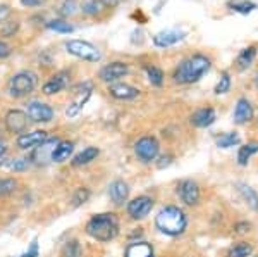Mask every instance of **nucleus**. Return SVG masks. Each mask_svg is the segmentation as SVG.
Listing matches in <instances>:
<instances>
[{
    "label": "nucleus",
    "mask_w": 258,
    "mask_h": 257,
    "mask_svg": "<svg viewBox=\"0 0 258 257\" xmlns=\"http://www.w3.org/2000/svg\"><path fill=\"white\" fill-rule=\"evenodd\" d=\"M210 66L212 62L209 57L203 56V54H195V56H189L188 59H184L177 66L172 74V80L179 85L197 83L210 71Z\"/></svg>",
    "instance_id": "f257e3e1"
},
{
    "label": "nucleus",
    "mask_w": 258,
    "mask_h": 257,
    "mask_svg": "<svg viewBox=\"0 0 258 257\" xmlns=\"http://www.w3.org/2000/svg\"><path fill=\"white\" fill-rule=\"evenodd\" d=\"M155 226L160 233L167 235V237H179L184 233L186 226H188V218L181 207L165 205L155 216Z\"/></svg>",
    "instance_id": "f03ea898"
},
{
    "label": "nucleus",
    "mask_w": 258,
    "mask_h": 257,
    "mask_svg": "<svg viewBox=\"0 0 258 257\" xmlns=\"http://www.w3.org/2000/svg\"><path fill=\"white\" fill-rule=\"evenodd\" d=\"M86 233L91 238L98 240V242H110V240H114L119 233V221L115 218V214L112 213L95 214L86 223Z\"/></svg>",
    "instance_id": "7ed1b4c3"
},
{
    "label": "nucleus",
    "mask_w": 258,
    "mask_h": 257,
    "mask_svg": "<svg viewBox=\"0 0 258 257\" xmlns=\"http://www.w3.org/2000/svg\"><path fill=\"white\" fill-rule=\"evenodd\" d=\"M38 85V76L33 71H19L7 83V92L14 98H23L30 95Z\"/></svg>",
    "instance_id": "20e7f679"
},
{
    "label": "nucleus",
    "mask_w": 258,
    "mask_h": 257,
    "mask_svg": "<svg viewBox=\"0 0 258 257\" xmlns=\"http://www.w3.org/2000/svg\"><path fill=\"white\" fill-rule=\"evenodd\" d=\"M66 50H68L71 56L78 57V59H83V61H88V62H98L102 59V52H100L93 43L85 41V40L66 41Z\"/></svg>",
    "instance_id": "39448f33"
},
{
    "label": "nucleus",
    "mask_w": 258,
    "mask_h": 257,
    "mask_svg": "<svg viewBox=\"0 0 258 257\" xmlns=\"http://www.w3.org/2000/svg\"><path fill=\"white\" fill-rule=\"evenodd\" d=\"M159 148H160V145L157 142V138H153V136H143V138H140L138 142L135 143L136 156H138V159L143 161V163H152V161H155V157L159 156Z\"/></svg>",
    "instance_id": "423d86ee"
},
{
    "label": "nucleus",
    "mask_w": 258,
    "mask_h": 257,
    "mask_svg": "<svg viewBox=\"0 0 258 257\" xmlns=\"http://www.w3.org/2000/svg\"><path fill=\"white\" fill-rule=\"evenodd\" d=\"M26 114L33 123H50L53 119V116H55L53 109L48 106V104L38 102V100H33L28 104Z\"/></svg>",
    "instance_id": "0eeeda50"
},
{
    "label": "nucleus",
    "mask_w": 258,
    "mask_h": 257,
    "mask_svg": "<svg viewBox=\"0 0 258 257\" xmlns=\"http://www.w3.org/2000/svg\"><path fill=\"white\" fill-rule=\"evenodd\" d=\"M127 73H129V66L126 62L115 61V62H110V64L103 66V68L100 69L98 76H100V80L105 83H115V81H119L120 78L126 76Z\"/></svg>",
    "instance_id": "6e6552de"
},
{
    "label": "nucleus",
    "mask_w": 258,
    "mask_h": 257,
    "mask_svg": "<svg viewBox=\"0 0 258 257\" xmlns=\"http://www.w3.org/2000/svg\"><path fill=\"white\" fill-rule=\"evenodd\" d=\"M91 88H93L91 83H83V85L78 86L76 98H74V100L69 104L68 109H66V116H68V118H74V116H78L81 113V109L85 107V104L88 102V98L91 95Z\"/></svg>",
    "instance_id": "1a4fd4ad"
},
{
    "label": "nucleus",
    "mask_w": 258,
    "mask_h": 257,
    "mask_svg": "<svg viewBox=\"0 0 258 257\" xmlns=\"http://www.w3.org/2000/svg\"><path fill=\"white\" fill-rule=\"evenodd\" d=\"M6 128L9 133L21 135L28 128V114L21 109H12L6 114Z\"/></svg>",
    "instance_id": "9d476101"
},
{
    "label": "nucleus",
    "mask_w": 258,
    "mask_h": 257,
    "mask_svg": "<svg viewBox=\"0 0 258 257\" xmlns=\"http://www.w3.org/2000/svg\"><path fill=\"white\" fill-rule=\"evenodd\" d=\"M186 36V31L184 30H179V28H170V30H164V31H159L155 36H153V43L160 48H167V47H172V45L179 43L182 41Z\"/></svg>",
    "instance_id": "9b49d317"
},
{
    "label": "nucleus",
    "mask_w": 258,
    "mask_h": 257,
    "mask_svg": "<svg viewBox=\"0 0 258 257\" xmlns=\"http://www.w3.org/2000/svg\"><path fill=\"white\" fill-rule=\"evenodd\" d=\"M152 207H153V198H150L147 195H140L133 198L127 204V214L133 219H143L150 214Z\"/></svg>",
    "instance_id": "f8f14e48"
},
{
    "label": "nucleus",
    "mask_w": 258,
    "mask_h": 257,
    "mask_svg": "<svg viewBox=\"0 0 258 257\" xmlns=\"http://www.w3.org/2000/svg\"><path fill=\"white\" fill-rule=\"evenodd\" d=\"M177 195L186 205L193 207L200 202V188L193 180H184L177 185Z\"/></svg>",
    "instance_id": "ddd939ff"
},
{
    "label": "nucleus",
    "mask_w": 258,
    "mask_h": 257,
    "mask_svg": "<svg viewBox=\"0 0 258 257\" xmlns=\"http://www.w3.org/2000/svg\"><path fill=\"white\" fill-rule=\"evenodd\" d=\"M48 140V133L43 130H36V131H30V133H21L16 140L18 147L21 150H30V148H36L38 145Z\"/></svg>",
    "instance_id": "4468645a"
},
{
    "label": "nucleus",
    "mask_w": 258,
    "mask_h": 257,
    "mask_svg": "<svg viewBox=\"0 0 258 257\" xmlns=\"http://www.w3.org/2000/svg\"><path fill=\"white\" fill-rule=\"evenodd\" d=\"M109 93L117 100H133L140 95V90L127 83H114L109 86Z\"/></svg>",
    "instance_id": "2eb2a0df"
},
{
    "label": "nucleus",
    "mask_w": 258,
    "mask_h": 257,
    "mask_svg": "<svg viewBox=\"0 0 258 257\" xmlns=\"http://www.w3.org/2000/svg\"><path fill=\"white\" fill-rule=\"evenodd\" d=\"M69 83V73L68 71H60L55 73L50 80L43 85V93L45 95H55L62 92V90L68 86Z\"/></svg>",
    "instance_id": "dca6fc26"
},
{
    "label": "nucleus",
    "mask_w": 258,
    "mask_h": 257,
    "mask_svg": "<svg viewBox=\"0 0 258 257\" xmlns=\"http://www.w3.org/2000/svg\"><path fill=\"white\" fill-rule=\"evenodd\" d=\"M59 142H60V140H57V138H48L47 142H43V143L38 145V147L35 148V152H33L30 161H33V163H36V164L45 163L47 159L52 161V152H53V148L57 147V143H59Z\"/></svg>",
    "instance_id": "f3484780"
},
{
    "label": "nucleus",
    "mask_w": 258,
    "mask_h": 257,
    "mask_svg": "<svg viewBox=\"0 0 258 257\" xmlns=\"http://www.w3.org/2000/svg\"><path fill=\"white\" fill-rule=\"evenodd\" d=\"M234 123L236 124H244L248 121L253 119V106L248 98H239L236 102V107H234Z\"/></svg>",
    "instance_id": "a211bd4d"
},
{
    "label": "nucleus",
    "mask_w": 258,
    "mask_h": 257,
    "mask_svg": "<svg viewBox=\"0 0 258 257\" xmlns=\"http://www.w3.org/2000/svg\"><path fill=\"white\" fill-rule=\"evenodd\" d=\"M109 197L115 205H122L129 197V185L126 181L117 180L109 186Z\"/></svg>",
    "instance_id": "6ab92c4d"
},
{
    "label": "nucleus",
    "mask_w": 258,
    "mask_h": 257,
    "mask_svg": "<svg viewBox=\"0 0 258 257\" xmlns=\"http://www.w3.org/2000/svg\"><path fill=\"white\" fill-rule=\"evenodd\" d=\"M215 119H217L215 111L212 107H203V109H198L197 113H193V116H191V124H195L197 128H207L210 124H214Z\"/></svg>",
    "instance_id": "aec40b11"
},
{
    "label": "nucleus",
    "mask_w": 258,
    "mask_h": 257,
    "mask_svg": "<svg viewBox=\"0 0 258 257\" xmlns=\"http://www.w3.org/2000/svg\"><path fill=\"white\" fill-rule=\"evenodd\" d=\"M124 257H153V248L147 242H133L127 245Z\"/></svg>",
    "instance_id": "412c9836"
},
{
    "label": "nucleus",
    "mask_w": 258,
    "mask_h": 257,
    "mask_svg": "<svg viewBox=\"0 0 258 257\" xmlns=\"http://www.w3.org/2000/svg\"><path fill=\"white\" fill-rule=\"evenodd\" d=\"M73 150H74L73 142H68V140H66V142H59L52 152V161L53 163H64V161L69 159V156L73 154Z\"/></svg>",
    "instance_id": "4be33fe9"
},
{
    "label": "nucleus",
    "mask_w": 258,
    "mask_h": 257,
    "mask_svg": "<svg viewBox=\"0 0 258 257\" xmlns=\"http://www.w3.org/2000/svg\"><path fill=\"white\" fill-rule=\"evenodd\" d=\"M255 57H256V48L255 47L243 48V50L239 52L238 59H236V66H238V69H241V71H244V69H248L249 66L253 64Z\"/></svg>",
    "instance_id": "5701e85b"
},
{
    "label": "nucleus",
    "mask_w": 258,
    "mask_h": 257,
    "mask_svg": "<svg viewBox=\"0 0 258 257\" xmlns=\"http://www.w3.org/2000/svg\"><path fill=\"white\" fill-rule=\"evenodd\" d=\"M238 192L241 193L243 200L246 202L253 211H258V193L251 188V186H248L244 183H238Z\"/></svg>",
    "instance_id": "b1692460"
},
{
    "label": "nucleus",
    "mask_w": 258,
    "mask_h": 257,
    "mask_svg": "<svg viewBox=\"0 0 258 257\" xmlns=\"http://www.w3.org/2000/svg\"><path fill=\"white\" fill-rule=\"evenodd\" d=\"M100 154V150L97 147H86L85 150L80 152L76 157L73 159V166H86V164H90L91 161H95L98 157Z\"/></svg>",
    "instance_id": "393cba45"
},
{
    "label": "nucleus",
    "mask_w": 258,
    "mask_h": 257,
    "mask_svg": "<svg viewBox=\"0 0 258 257\" xmlns=\"http://www.w3.org/2000/svg\"><path fill=\"white\" fill-rule=\"evenodd\" d=\"M256 152H258V142H248L246 145H243V147L239 148V152H238L239 166H246L248 161L251 159V156L256 154Z\"/></svg>",
    "instance_id": "a878e982"
},
{
    "label": "nucleus",
    "mask_w": 258,
    "mask_h": 257,
    "mask_svg": "<svg viewBox=\"0 0 258 257\" xmlns=\"http://www.w3.org/2000/svg\"><path fill=\"white\" fill-rule=\"evenodd\" d=\"M227 7L234 12H239V14H249L251 11L256 9V6L249 0H234V2H229Z\"/></svg>",
    "instance_id": "bb28decb"
},
{
    "label": "nucleus",
    "mask_w": 258,
    "mask_h": 257,
    "mask_svg": "<svg viewBox=\"0 0 258 257\" xmlns=\"http://www.w3.org/2000/svg\"><path fill=\"white\" fill-rule=\"evenodd\" d=\"M251 252H253L251 243L239 242V243H236L234 247L229 248L227 257H248V255H251Z\"/></svg>",
    "instance_id": "cd10ccee"
},
{
    "label": "nucleus",
    "mask_w": 258,
    "mask_h": 257,
    "mask_svg": "<svg viewBox=\"0 0 258 257\" xmlns=\"http://www.w3.org/2000/svg\"><path fill=\"white\" fill-rule=\"evenodd\" d=\"M145 71H147L148 81L152 85L162 86V83H164V73H162L160 68H157V66H145Z\"/></svg>",
    "instance_id": "c85d7f7f"
},
{
    "label": "nucleus",
    "mask_w": 258,
    "mask_h": 257,
    "mask_svg": "<svg viewBox=\"0 0 258 257\" xmlns=\"http://www.w3.org/2000/svg\"><path fill=\"white\" fill-rule=\"evenodd\" d=\"M238 143H239V135L236 133V131H232V133H224L217 138L219 148H229V147H234V145H238Z\"/></svg>",
    "instance_id": "c756f323"
},
{
    "label": "nucleus",
    "mask_w": 258,
    "mask_h": 257,
    "mask_svg": "<svg viewBox=\"0 0 258 257\" xmlns=\"http://www.w3.org/2000/svg\"><path fill=\"white\" fill-rule=\"evenodd\" d=\"M18 181L14 178H0V197H7L16 192Z\"/></svg>",
    "instance_id": "7c9ffc66"
},
{
    "label": "nucleus",
    "mask_w": 258,
    "mask_h": 257,
    "mask_svg": "<svg viewBox=\"0 0 258 257\" xmlns=\"http://www.w3.org/2000/svg\"><path fill=\"white\" fill-rule=\"evenodd\" d=\"M90 195H91V192L86 186L76 188V192H74V195H73V207H80L83 204H86V202L90 200Z\"/></svg>",
    "instance_id": "2f4dec72"
},
{
    "label": "nucleus",
    "mask_w": 258,
    "mask_h": 257,
    "mask_svg": "<svg viewBox=\"0 0 258 257\" xmlns=\"http://www.w3.org/2000/svg\"><path fill=\"white\" fill-rule=\"evenodd\" d=\"M103 9H105V6L100 0H88V2L83 4V12L86 16H98Z\"/></svg>",
    "instance_id": "473e14b6"
},
{
    "label": "nucleus",
    "mask_w": 258,
    "mask_h": 257,
    "mask_svg": "<svg viewBox=\"0 0 258 257\" xmlns=\"http://www.w3.org/2000/svg\"><path fill=\"white\" fill-rule=\"evenodd\" d=\"M64 257H83V250L78 240H69L64 247Z\"/></svg>",
    "instance_id": "72a5a7b5"
},
{
    "label": "nucleus",
    "mask_w": 258,
    "mask_h": 257,
    "mask_svg": "<svg viewBox=\"0 0 258 257\" xmlns=\"http://www.w3.org/2000/svg\"><path fill=\"white\" fill-rule=\"evenodd\" d=\"M47 26L50 28V30H53V31H57V33H73V31H74V26H73V24L66 23V21H62V19H53V21H50Z\"/></svg>",
    "instance_id": "f704fd0d"
},
{
    "label": "nucleus",
    "mask_w": 258,
    "mask_h": 257,
    "mask_svg": "<svg viewBox=\"0 0 258 257\" xmlns=\"http://www.w3.org/2000/svg\"><path fill=\"white\" fill-rule=\"evenodd\" d=\"M229 88H231V76H229V73H222V76H220L219 83L215 85L214 92L217 95H222V93H227Z\"/></svg>",
    "instance_id": "c9c22d12"
},
{
    "label": "nucleus",
    "mask_w": 258,
    "mask_h": 257,
    "mask_svg": "<svg viewBox=\"0 0 258 257\" xmlns=\"http://www.w3.org/2000/svg\"><path fill=\"white\" fill-rule=\"evenodd\" d=\"M18 28H19L18 21H6V23H2V28H0V35L14 36V33L18 31Z\"/></svg>",
    "instance_id": "e433bc0d"
},
{
    "label": "nucleus",
    "mask_w": 258,
    "mask_h": 257,
    "mask_svg": "<svg viewBox=\"0 0 258 257\" xmlns=\"http://www.w3.org/2000/svg\"><path fill=\"white\" fill-rule=\"evenodd\" d=\"M31 164L30 159H14L12 163L7 164V168L12 169V171H24V169H28Z\"/></svg>",
    "instance_id": "4c0bfd02"
},
{
    "label": "nucleus",
    "mask_w": 258,
    "mask_h": 257,
    "mask_svg": "<svg viewBox=\"0 0 258 257\" xmlns=\"http://www.w3.org/2000/svg\"><path fill=\"white\" fill-rule=\"evenodd\" d=\"M40 255V247H38V242L36 240H33L30 248H28L26 252H23V254H19L18 257H38Z\"/></svg>",
    "instance_id": "58836bf2"
},
{
    "label": "nucleus",
    "mask_w": 258,
    "mask_h": 257,
    "mask_svg": "<svg viewBox=\"0 0 258 257\" xmlns=\"http://www.w3.org/2000/svg\"><path fill=\"white\" fill-rule=\"evenodd\" d=\"M76 7L78 6L74 2H66L64 6L60 7V14L62 16H73L74 12H76Z\"/></svg>",
    "instance_id": "ea45409f"
},
{
    "label": "nucleus",
    "mask_w": 258,
    "mask_h": 257,
    "mask_svg": "<svg viewBox=\"0 0 258 257\" xmlns=\"http://www.w3.org/2000/svg\"><path fill=\"white\" fill-rule=\"evenodd\" d=\"M11 54H12L11 45L0 40V59H7V57H11Z\"/></svg>",
    "instance_id": "a19ab883"
},
{
    "label": "nucleus",
    "mask_w": 258,
    "mask_h": 257,
    "mask_svg": "<svg viewBox=\"0 0 258 257\" xmlns=\"http://www.w3.org/2000/svg\"><path fill=\"white\" fill-rule=\"evenodd\" d=\"M11 12H12V9L9 6H6V4H2V6H0V24L6 23L7 18L11 16Z\"/></svg>",
    "instance_id": "79ce46f5"
},
{
    "label": "nucleus",
    "mask_w": 258,
    "mask_h": 257,
    "mask_svg": "<svg viewBox=\"0 0 258 257\" xmlns=\"http://www.w3.org/2000/svg\"><path fill=\"white\" fill-rule=\"evenodd\" d=\"M7 150H9V147H7L6 140H0V166H2V164H4V161H6Z\"/></svg>",
    "instance_id": "37998d69"
},
{
    "label": "nucleus",
    "mask_w": 258,
    "mask_h": 257,
    "mask_svg": "<svg viewBox=\"0 0 258 257\" xmlns=\"http://www.w3.org/2000/svg\"><path fill=\"white\" fill-rule=\"evenodd\" d=\"M249 228H251V225H249V223H238V225L234 226V230L238 231V233H248Z\"/></svg>",
    "instance_id": "c03bdc74"
},
{
    "label": "nucleus",
    "mask_w": 258,
    "mask_h": 257,
    "mask_svg": "<svg viewBox=\"0 0 258 257\" xmlns=\"http://www.w3.org/2000/svg\"><path fill=\"white\" fill-rule=\"evenodd\" d=\"M172 159L174 157L172 156H164V157H160V163H159V168L160 169H164V168H167V166L172 163Z\"/></svg>",
    "instance_id": "a18cd8bd"
},
{
    "label": "nucleus",
    "mask_w": 258,
    "mask_h": 257,
    "mask_svg": "<svg viewBox=\"0 0 258 257\" xmlns=\"http://www.w3.org/2000/svg\"><path fill=\"white\" fill-rule=\"evenodd\" d=\"M21 4L26 7H38L43 4V0H21Z\"/></svg>",
    "instance_id": "49530a36"
},
{
    "label": "nucleus",
    "mask_w": 258,
    "mask_h": 257,
    "mask_svg": "<svg viewBox=\"0 0 258 257\" xmlns=\"http://www.w3.org/2000/svg\"><path fill=\"white\" fill-rule=\"evenodd\" d=\"M100 2L105 6V9H112V7H117L120 4V0H100Z\"/></svg>",
    "instance_id": "de8ad7c7"
}]
</instances>
